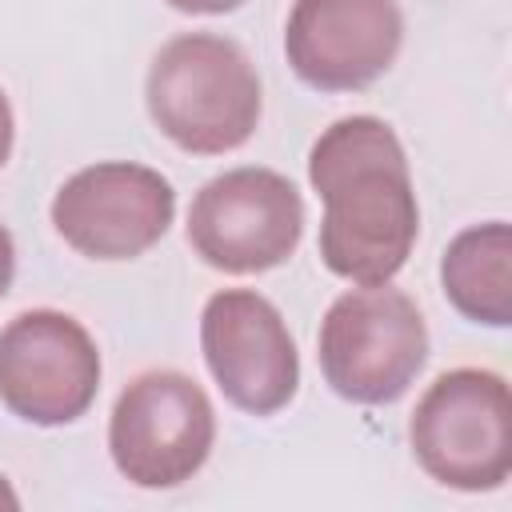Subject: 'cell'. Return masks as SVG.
I'll list each match as a JSON object with an SVG mask.
<instances>
[{
  "label": "cell",
  "instance_id": "5bb4252c",
  "mask_svg": "<svg viewBox=\"0 0 512 512\" xmlns=\"http://www.w3.org/2000/svg\"><path fill=\"white\" fill-rule=\"evenodd\" d=\"M12 136H16V120H12V104H8V96H4V88H0V164H4L8 152H12Z\"/></svg>",
  "mask_w": 512,
  "mask_h": 512
},
{
  "label": "cell",
  "instance_id": "4fadbf2b",
  "mask_svg": "<svg viewBox=\"0 0 512 512\" xmlns=\"http://www.w3.org/2000/svg\"><path fill=\"white\" fill-rule=\"evenodd\" d=\"M12 272H16V248H12L8 228L0 224V296H4L8 284H12Z\"/></svg>",
  "mask_w": 512,
  "mask_h": 512
},
{
  "label": "cell",
  "instance_id": "8fae6325",
  "mask_svg": "<svg viewBox=\"0 0 512 512\" xmlns=\"http://www.w3.org/2000/svg\"><path fill=\"white\" fill-rule=\"evenodd\" d=\"M440 284L460 316L504 328L512 320V228L488 220L456 232L440 260Z\"/></svg>",
  "mask_w": 512,
  "mask_h": 512
},
{
  "label": "cell",
  "instance_id": "5b68a950",
  "mask_svg": "<svg viewBox=\"0 0 512 512\" xmlns=\"http://www.w3.org/2000/svg\"><path fill=\"white\" fill-rule=\"evenodd\" d=\"M212 440V400L176 368L140 372L112 404L108 452L116 472L136 488H176L192 480L204 468Z\"/></svg>",
  "mask_w": 512,
  "mask_h": 512
},
{
  "label": "cell",
  "instance_id": "3957f363",
  "mask_svg": "<svg viewBox=\"0 0 512 512\" xmlns=\"http://www.w3.org/2000/svg\"><path fill=\"white\" fill-rule=\"evenodd\" d=\"M428 360V328L412 296L360 284L332 300L320 324V372L352 404L400 400Z\"/></svg>",
  "mask_w": 512,
  "mask_h": 512
},
{
  "label": "cell",
  "instance_id": "7a4b0ae2",
  "mask_svg": "<svg viewBox=\"0 0 512 512\" xmlns=\"http://www.w3.org/2000/svg\"><path fill=\"white\" fill-rule=\"evenodd\" d=\"M148 116L184 152L220 156L240 148L260 120V76L228 36H172L148 64Z\"/></svg>",
  "mask_w": 512,
  "mask_h": 512
},
{
  "label": "cell",
  "instance_id": "30bf717a",
  "mask_svg": "<svg viewBox=\"0 0 512 512\" xmlns=\"http://www.w3.org/2000/svg\"><path fill=\"white\" fill-rule=\"evenodd\" d=\"M396 0H296L284 24L292 72L320 92L368 88L400 52Z\"/></svg>",
  "mask_w": 512,
  "mask_h": 512
},
{
  "label": "cell",
  "instance_id": "8992f818",
  "mask_svg": "<svg viewBox=\"0 0 512 512\" xmlns=\"http://www.w3.org/2000/svg\"><path fill=\"white\" fill-rule=\"evenodd\" d=\"M304 232L296 184L272 168H232L212 176L188 208L192 252L220 272L248 276L284 264Z\"/></svg>",
  "mask_w": 512,
  "mask_h": 512
},
{
  "label": "cell",
  "instance_id": "9a60e30c",
  "mask_svg": "<svg viewBox=\"0 0 512 512\" xmlns=\"http://www.w3.org/2000/svg\"><path fill=\"white\" fill-rule=\"evenodd\" d=\"M0 508H20V500H16V492H12V484L0 476Z\"/></svg>",
  "mask_w": 512,
  "mask_h": 512
},
{
  "label": "cell",
  "instance_id": "9c48e42d",
  "mask_svg": "<svg viewBox=\"0 0 512 512\" xmlns=\"http://www.w3.org/2000/svg\"><path fill=\"white\" fill-rule=\"evenodd\" d=\"M200 348L208 372L236 408L272 416L296 396V340L268 296L252 288H224L208 296L200 316Z\"/></svg>",
  "mask_w": 512,
  "mask_h": 512
},
{
  "label": "cell",
  "instance_id": "ba28073f",
  "mask_svg": "<svg viewBox=\"0 0 512 512\" xmlns=\"http://www.w3.org/2000/svg\"><path fill=\"white\" fill-rule=\"evenodd\" d=\"M176 216L168 176L132 160H104L72 172L52 196L56 232L92 260H132L148 252Z\"/></svg>",
  "mask_w": 512,
  "mask_h": 512
},
{
  "label": "cell",
  "instance_id": "7c38bea8",
  "mask_svg": "<svg viewBox=\"0 0 512 512\" xmlns=\"http://www.w3.org/2000/svg\"><path fill=\"white\" fill-rule=\"evenodd\" d=\"M172 8H180V12H200V16H216V12H232V8H240L244 0H168Z\"/></svg>",
  "mask_w": 512,
  "mask_h": 512
},
{
  "label": "cell",
  "instance_id": "6da1fadb",
  "mask_svg": "<svg viewBox=\"0 0 512 512\" xmlns=\"http://www.w3.org/2000/svg\"><path fill=\"white\" fill-rule=\"evenodd\" d=\"M308 180L324 200L320 260L352 284H388L420 228L404 144L380 116H344L308 152Z\"/></svg>",
  "mask_w": 512,
  "mask_h": 512
},
{
  "label": "cell",
  "instance_id": "52a82bcc",
  "mask_svg": "<svg viewBox=\"0 0 512 512\" xmlns=\"http://www.w3.org/2000/svg\"><path fill=\"white\" fill-rule=\"evenodd\" d=\"M100 392L88 328L56 308H28L0 328V400L12 416L56 428L80 420Z\"/></svg>",
  "mask_w": 512,
  "mask_h": 512
},
{
  "label": "cell",
  "instance_id": "277c9868",
  "mask_svg": "<svg viewBox=\"0 0 512 512\" xmlns=\"http://www.w3.org/2000/svg\"><path fill=\"white\" fill-rule=\"evenodd\" d=\"M512 400L500 372L452 368L416 400L408 440L420 468L460 492H492L512 472Z\"/></svg>",
  "mask_w": 512,
  "mask_h": 512
}]
</instances>
